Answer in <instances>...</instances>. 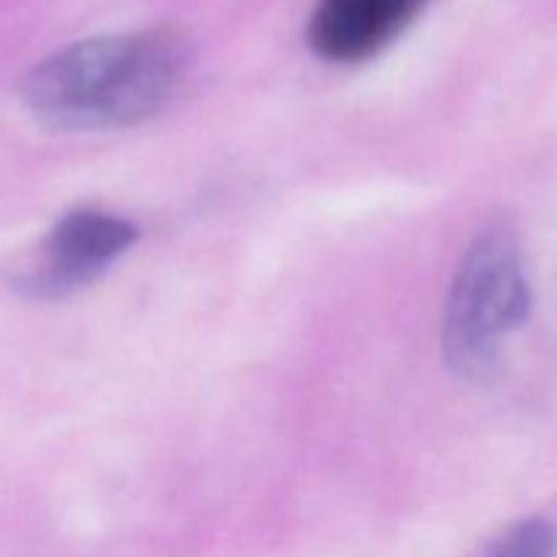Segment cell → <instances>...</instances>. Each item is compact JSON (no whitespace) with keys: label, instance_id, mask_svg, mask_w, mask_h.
<instances>
[{"label":"cell","instance_id":"7a4b0ae2","mask_svg":"<svg viewBox=\"0 0 557 557\" xmlns=\"http://www.w3.org/2000/svg\"><path fill=\"white\" fill-rule=\"evenodd\" d=\"M531 308L533 288L520 239L506 223H490L471 239L451 277L444 310L446 364L462 379H487Z\"/></svg>","mask_w":557,"mask_h":557},{"label":"cell","instance_id":"277c9868","mask_svg":"<svg viewBox=\"0 0 557 557\" xmlns=\"http://www.w3.org/2000/svg\"><path fill=\"white\" fill-rule=\"evenodd\" d=\"M428 0H319L308 44L330 63H362L389 47Z\"/></svg>","mask_w":557,"mask_h":557},{"label":"cell","instance_id":"6da1fadb","mask_svg":"<svg viewBox=\"0 0 557 557\" xmlns=\"http://www.w3.org/2000/svg\"><path fill=\"white\" fill-rule=\"evenodd\" d=\"M188 71L185 44L169 30L76 41L20 82L27 112L54 131L128 128L172 103Z\"/></svg>","mask_w":557,"mask_h":557},{"label":"cell","instance_id":"5b68a950","mask_svg":"<svg viewBox=\"0 0 557 557\" xmlns=\"http://www.w3.org/2000/svg\"><path fill=\"white\" fill-rule=\"evenodd\" d=\"M490 557H557V525L544 517H531L511 528Z\"/></svg>","mask_w":557,"mask_h":557},{"label":"cell","instance_id":"3957f363","mask_svg":"<svg viewBox=\"0 0 557 557\" xmlns=\"http://www.w3.org/2000/svg\"><path fill=\"white\" fill-rule=\"evenodd\" d=\"M136 239L139 228L128 218L90 207L65 212L38 248L36 264L22 275V288L30 297H69L107 275Z\"/></svg>","mask_w":557,"mask_h":557}]
</instances>
